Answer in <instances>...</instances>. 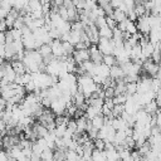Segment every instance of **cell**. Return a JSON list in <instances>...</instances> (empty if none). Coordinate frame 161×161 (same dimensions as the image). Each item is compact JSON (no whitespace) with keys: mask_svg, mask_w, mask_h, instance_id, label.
Returning <instances> with one entry per match:
<instances>
[{"mask_svg":"<svg viewBox=\"0 0 161 161\" xmlns=\"http://www.w3.org/2000/svg\"><path fill=\"white\" fill-rule=\"evenodd\" d=\"M9 33L13 38V40H18V39H21V30L20 29H15V28H11L9 29Z\"/></svg>","mask_w":161,"mask_h":161,"instance_id":"d4e9b609","label":"cell"},{"mask_svg":"<svg viewBox=\"0 0 161 161\" xmlns=\"http://www.w3.org/2000/svg\"><path fill=\"white\" fill-rule=\"evenodd\" d=\"M88 52H89V60L94 64H99L102 63V58H103V54L98 50L97 45L96 44H91V47L88 48Z\"/></svg>","mask_w":161,"mask_h":161,"instance_id":"5b68a950","label":"cell"},{"mask_svg":"<svg viewBox=\"0 0 161 161\" xmlns=\"http://www.w3.org/2000/svg\"><path fill=\"white\" fill-rule=\"evenodd\" d=\"M91 125H92V127H94V128L99 130V128L104 125V117L102 116V113H101V114L94 116V117L91 119Z\"/></svg>","mask_w":161,"mask_h":161,"instance_id":"5bb4252c","label":"cell"},{"mask_svg":"<svg viewBox=\"0 0 161 161\" xmlns=\"http://www.w3.org/2000/svg\"><path fill=\"white\" fill-rule=\"evenodd\" d=\"M96 45H97L98 50H99L103 55H108V54H112V53H113V48H114V45H113L112 39L99 38Z\"/></svg>","mask_w":161,"mask_h":161,"instance_id":"3957f363","label":"cell"},{"mask_svg":"<svg viewBox=\"0 0 161 161\" xmlns=\"http://www.w3.org/2000/svg\"><path fill=\"white\" fill-rule=\"evenodd\" d=\"M40 161H53V150L44 148L40 153Z\"/></svg>","mask_w":161,"mask_h":161,"instance_id":"ac0fdd59","label":"cell"},{"mask_svg":"<svg viewBox=\"0 0 161 161\" xmlns=\"http://www.w3.org/2000/svg\"><path fill=\"white\" fill-rule=\"evenodd\" d=\"M52 1H53V0H40L42 5H50V4H52Z\"/></svg>","mask_w":161,"mask_h":161,"instance_id":"1f68e13d","label":"cell"},{"mask_svg":"<svg viewBox=\"0 0 161 161\" xmlns=\"http://www.w3.org/2000/svg\"><path fill=\"white\" fill-rule=\"evenodd\" d=\"M125 31H126V33H128L130 35H132V34L137 33V29H136V25H135V23H133V21H131V20H127V24H126Z\"/></svg>","mask_w":161,"mask_h":161,"instance_id":"603a6c76","label":"cell"},{"mask_svg":"<svg viewBox=\"0 0 161 161\" xmlns=\"http://www.w3.org/2000/svg\"><path fill=\"white\" fill-rule=\"evenodd\" d=\"M136 20L137 21L135 23V25H136L137 31L141 33L142 35H148V31L151 29V25H150V21H148V14L138 16Z\"/></svg>","mask_w":161,"mask_h":161,"instance_id":"6da1fadb","label":"cell"},{"mask_svg":"<svg viewBox=\"0 0 161 161\" xmlns=\"http://www.w3.org/2000/svg\"><path fill=\"white\" fill-rule=\"evenodd\" d=\"M152 52H153V44L150 43V42H147L145 45L141 47V60L143 62V60L151 58Z\"/></svg>","mask_w":161,"mask_h":161,"instance_id":"8992f818","label":"cell"},{"mask_svg":"<svg viewBox=\"0 0 161 161\" xmlns=\"http://www.w3.org/2000/svg\"><path fill=\"white\" fill-rule=\"evenodd\" d=\"M16 54V50L13 45V42L11 43H6L5 44V53H4V58L5 59H13V57Z\"/></svg>","mask_w":161,"mask_h":161,"instance_id":"8fae6325","label":"cell"},{"mask_svg":"<svg viewBox=\"0 0 161 161\" xmlns=\"http://www.w3.org/2000/svg\"><path fill=\"white\" fill-rule=\"evenodd\" d=\"M8 161H18V160H15V158H13V157H8Z\"/></svg>","mask_w":161,"mask_h":161,"instance_id":"d6a6232c","label":"cell"},{"mask_svg":"<svg viewBox=\"0 0 161 161\" xmlns=\"http://www.w3.org/2000/svg\"><path fill=\"white\" fill-rule=\"evenodd\" d=\"M72 58L77 64H80L86 60H89V52L88 49H74L72 53Z\"/></svg>","mask_w":161,"mask_h":161,"instance_id":"277c9868","label":"cell"},{"mask_svg":"<svg viewBox=\"0 0 161 161\" xmlns=\"http://www.w3.org/2000/svg\"><path fill=\"white\" fill-rule=\"evenodd\" d=\"M65 160L67 161H80V156H78L75 153V151L67 148V151H65Z\"/></svg>","mask_w":161,"mask_h":161,"instance_id":"d6986e66","label":"cell"},{"mask_svg":"<svg viewBox=\"0 0 161 161\" xmlns=\"http://www.w3.org/2000/svg\"><path fill=\"white\" fill-rule=\"evenodd\" d=\"M67 148H55L53 150V161H64Z\"/></svg>","mask_w":161,"mask_h":161,"instance_id":"9a60e30c","label":"cell"},{"mask_svg":"<svg viewBox=\"0 0 161 161\" xmlns=\"http://www.w3.org/2000/svg\"><path fill=\"white\" fill-rule=\"evenodd\" d=\"M10 64H11V67H13V69L15 70L16 74H23V73H25V65L23 64L21 60H18V59H16V60H11Z\"/></svg>","mask_w":161,"mask_h":161,"instance_id":"7c38bea8","label":"cell"},{"mask_svg":"<svg viewBox=\"0 0 161 161\" xmlns=\"http://www.w3.org/2000/svg\"><path fill=\"white\" fill-rule=\"evenodd\" d=\"M141 67L148 75H151V78H158V63H155L151 58L143 60Z\"/></svg>","mask_w":161,"mask_h":161,"instance_id":"7a4b0ae2","label":"cell"},{"mask_svg":"<svg viewBox=\"0 0 161 161\" xmlns=\"http://www.w3.org/2000/svg\"><path fill=\"white\" fill-rule=\"evenodd\" d=\"M111 112H112L113 117H119L121 113L123 112V104H114L113 108L111 109Z\"/></svg>","mask_w":161,"mask_h":161,"instance_id":"cb8c5ba5","label":"cell"},{"mask_svg":"<svg viewBox=\"0 0 161 161\" xmlns=\"http://www.w3.org/2000/svg\"><path fill=\"white\" fill-rule=\"evenodd\" d=\"M102 63L106 64L107 67H112L113 64H117V63H116V58H114L112 54L103 55V58H102Z\"/></svg>","mask_w":161,"mask_h":161,"instance_id":"ffe728a7","label":"cell"},{"mask_svg":"<svg viewBox=\"0 0 161 161\" xmlns=\"http://www.w3.org/2000/svg\"><path fill=\"white\" fill-rule=\"evenodd\" d=\"M82 34H83V31H75V30H70V31H69L68 43H70L72 45H75L78 42H80V39H82Z\"/></svg>","mask_w":161,"mask_h":161,"instance_id":"9c48e42d","label":"cell"},{"mask_svg":"<svg viewBox=\"0 0 161 161\" xmlns=\"http://www.w3.org/2000/svg\"><path fill=\"white\" fill-rule=\"evenodd\" d=\"M36 50L42 55V58H47V57H50L52 55V49H50V45L49 44H42Z\"/></svg>","mask_w":161,"mask_h":161,"instance_id":"e0dca14e","label":"cell"},{"mask_svg":"<svg viewBox=\"0 0 161 161\" xmlns=\"http://www.w3.org/2000/svg\"><path fill=\"white\" fill-rule=\"evenodd\" d=\"M62 47H63V50H64V54L65 55H72V53L74 52V45H72L70 43L68 42H62Z\"/></svg>","mask_w":161,"mask_h":161,"instance_id":"44dd1931","label":"cell"},{"mask_svg":"<svg viewBox=\"0 0 161 161\" xmlns=\"http://www.w3.org/2000/svg\"><path fill=\"white\" fill-rule=\"evenodd\" d=\"M98 35L99 38H104V39H112V29L108 28L107 25L102 26L98 29Z\"/></svg>","mask_w":161,"mask_h":161,"instance_id":"2e32d148","label":"cell"},{"mask_svg":"<svg viewBox=\"0 0 161 161\" xmlns=\"http://www.w3.org/2000/svg\"><path fill=\"white\" fill-rule=\"evenodd\" d=\"M143 111H145L146 113H148V114H155V113L158 112V106H157V103L152 99L151 102H148V103H146V104L143 106Z\"/></svg>","mask_w":161,"mask_h":161,"instance_id":"30bf717a","label":"cell"},{"mask_svg":"<svg viewBox=\"0 0 161 161\" xmlns=\"http://www.w3.org/2000/svg\"><path fill=\"white\" fill-rule=\"evenodd\" d=\"M109 77L113 79H118V78H123V72L122 68L118 64H113L112 67H109Z\"/></svg>","mask_w":161,"mask_h":161,"instance_id":"52a82bcc","label":"cell"},{"mask_svg":"<svg viewBox=\"0 0 161 161\" xmlns=\"http://www.w3.org/2000/svg\"><path fill=\"white\" fill-rule=\"evenodd\" d=\"M106 25H107L108 28L113 29V28H116V26H117V23H116L111 16H106Z\"/></svg>","mask_w":161,"mask_h":161,"instance_id":"f546056e","label":"cell"},{"mask_svg":"<svg viewBox=\"0 0 161 161\" xmlns=\"http://www.w3.org/2000/svg\"><path fill=\"white\" fill-rule=\"evenodd\" d=\"M93 24L96 25V28H97V29H99V28L104 26V25H106V16H97V18L94 19Z\"/></svg>","mask_w":161,"mask_h":161,"instance_id":"484cf974","label":"cell"},{"mask_svg":"<svg viewBox=\"0 0 161 161\" xmlns=\"http://www.w3.org/2000/svg\"><path fill=\"white\" fill-rule=\"evenodd\" d=\"M97 133H98V130L94 128V127H91V128L87 130V136H88V138L92 140V141L97 138Z\"/></svg>","mask_w":161,"mask_h":161,"instance_id":"4316f807","label":"cell"},{"mask_svg":"<svg viewBox=\"0 0 161 161\" xmlns=\"http://www.w3.org/2000/svg\"><path fill=\"white\" fill-rule=\"evenodd\" d=\"M103 92H104V98H113V97H114V91H113V87H107V88H103Z\"/></svg>","mask_w":161,"mask_h":161,"instance_id":"83f0119b","label":"cell"},{"mask_svg":"<svg viewBox=\"0 0 161 161\" xmlns=\"http://www.w3.org/2000/svg\"><path fill=\"white\" fill-rule=\"evenodd\" d=\"M116 23H119L125 19H127V15L123 10H119V9H113V13H112V16H111Z\"/></svg>","mask_w":161,"mask_h":161,"instance_id":"4fadbf2b","label":"cell"},{"mask_svg":"<svg viewBox=\"0 0 161 161\" xmlns=\"http://www.w3.org/2000/svg\"><path fill=\"white\" fill-rule=\"evenodd\" d=\"M91 158H92V161H106V160H107V157H106V151H104V150L93 148V150H92V153H91Z\"/></svg>","mask_w":161,"mask_h":161,"instance_id":"ba28073f","label":"cell"},{"mask_svg":"<svg viewBox=\"0 0 161 161\" xmlns=\"http://www.w3.org/2000/svg\"><path fill=\"white\" fill-rule=\"evenodd\" d=\"M136 89H137L136 82H128V83H126V94L127 96H132L133 93H136Z\"/></svg>","mask_w":161,"mask_h":161,"instance_id":"7402d4cb","label":"cell"},{"mask_svg":"<svg viewBox=\"0 0 161 161\" xmlns=\"http://www.w3.org/2000/svg\"><path fill=\"white\" fill-rule=\"evenodd\" d=\"M93 145H94V148H97V150H104V141L101 138L93 140Z\"/></svg>","mask_w":161,"mask_h":161,"instance_id":"f1b7e54d","label":"cell"},{"mask_svg":"<svg viewBox=\"0 0 161 161\" xmlns=\"http://www.w3.org/2000/svg\"><path fill=\"white\" fill-rule=\"evenodd\" d=\"M8 13L9 11H6L3 6H0V20H3V19H5V16L8 15Z\"/></svg>","mask_w":161,"mask_h":161,"instance_id":"4dcf8cb0","label":"cell"}]
</instances>
